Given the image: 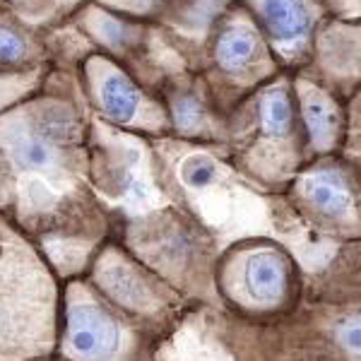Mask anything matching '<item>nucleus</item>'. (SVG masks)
<instances>
[{
  "label": "nucleus",
  "instance_id": "obj_1",
  "mask_svg": "<svg viewBox=\"0 0 361 361\" xmlns=\"http://www.w3.org/2000/svg\"><path fill=\"white\" fill-rule=\"evenodd\" d=\"M63 279L20 229L0 243V361H51L61 330Z\"/></svg>",
  "mask_w": 361,
  "mask_h": 361
},
{
  "label": "nucleus",
  "instance_id": "obj_2",
  "mask_svg": "<svg viewBox=\"0 0 361 361\" xmlns=\"http://www.w3.org/2000/svg\"><path fill=\"white\" fill-rule=\"evenodd\" d=\"M58 361H149V328L111 304L85 277L63 282Z\"/></svg>",
  "mask_w": 361,
  "mask_h": 361
},
{
  "label": "nucleus",
  "instance_id": "obj_3",
  "mask_svg": "<svg viewBox=\"0 0 361 361\" xmlns=\"http://www.w3.org/2000/svg\"><path fill=\"white\" fill-rule=\"evenodd\" d=\"M85 279L106 304L147 328L171 320L183 304L176 289L137 260L116 234L97 250Z\"/></svg>",
  "mask_w": 361,
  "mask_h": 361
},
{
  "label": "nucleus",
  "instance_id": "obj_4",
  "mask_svg": "<svg viewBox=\"0 0 361 361\" xmlns=\"http://www.w3.org/2000/svg\"><path fill=\"white\" fill-rule=\"evenodd\" d=\"M214 282L219 294L241 313H272L289 299L292 258L265 238L241 241L219 258Z\"/></svg>",
  "mask_w": 361,
  "mask_h": 361
},
{
  "label": "nucleus",
  "instance_id": "obj_5",
  "mask_svg": "<svg viewBox=\"0 0 361 361\" xmlns=\"http://www.w3.org/2000/svg\"><path fill=\"white\" fill-rule=\"evenodd\" d=\"M87 85H90V97L94 109L118 128H133L142 121L147 111L140 87L114 63L104 58H92L87 63Z\"/></svg>",
  "mask_w": 361,
  "mask_h": 361
},
{
  "label": "nucleus",
  "instance_id": "obj_6",
  "mask_svg": "<svg viewBox=\"0 0 361 361\" xmlns=\"http://www.w3.org/2000/svg\"><path fill=\"white\" fill-rule=\"evenodd\" d=\"M304 197L323 219L345 222L352 214V195L337 171H313L304 180Z\"/></svg>",
  "mask_w": 361,
  "mask_h": 361
},
{
  "label": "nucleus",
  "instance_id": "obj_7",
  "mask_svg": "<svg viewBox=\"0 0 361 361\" xmlns=\"http://www.w3.org/2000/svg\"><path fill=\"white\" fill-rule=\"evenodd\" d=\"M301 111H304L311 142L318 149L333 147L342 133L340 109H337L333 99L323 94V92L313 90V87H304L301 90Z\"/></svg>",
  "mask_w": 361,
  "mask_h": 361
},
{
  "label": "nucleus",
  "instance_id": "obj_8",
  "mask_svg": "<svg viewBox=\"0 0 361 361\" xmlns=\"http://www.w3.org/2000/svg\"><path fill=\"white\" fill-rule=\"evenodd\" d=\"M260 20L279 46H294L308 32V13L304 0H263Z\"/></svg>",
  "mask_w": 361,
  "mask_h": 361
},
{
  "label": "nucleus",
  "instance_id": "obj_9",
  "mask_svg": "<svg viewBox=\"0 0 361 361\" xmlns=\"http://www.w3.org/2000/svg\"><path fill=\"white\" fill-rule=\"evenodd\" d=\"M258 37H255L253 29L243 25H231L222 32V37L217 39L214 46V61L222 70L236 73L243 70L258 54Z\"/></svg>",
  "mask_w": 361,
  "mask_h": 361
},
{
  "label": "nucleus",
  "instance_id": "obj_10",
  "mask_svg": "<svg viewBox=\"0 0 361 361\" xmlns=\"http://www.w3.org/2000/svg\"><path fill=\"white\" fill-rule=\"evenodd\" d=\"M260 130L265 137H284L292 128V104L284 90H270L260 99Z\"/></svg>",
  "mask_w": 361,
  "mask_h": 361
},
{
  "label": "nucleus",
  "instance_id": "obj_11",
  "mask_svg": "<svg viewBox=\"0 0 361 361\" xmlns=\"http://www.w3.org/2000/svg\"><path fill=\"white\" fill-rule=\"evenodd\" d=\"M29 61V42L15 25L0 20V70L8 73Z\"/></svg>",
  "mask_w": 361,
  "mask_h": 361
},
{
  "label": "nucleus",
  "instance_id": "obj_12",
  "mask_svg": "<svg viewBox=\"0 0 361 361\" xmlns=\"http://www.w3.org/2000/svg\"><path fill=\"white\" fill-rule=\"evenodd\" d=\"M39 85L37 70H27V73H0V114L13 109L15 104L25 102L27 94Z\"/></svg>",
  "mask_w": 361,
  "mask_h": 361
},
{
  "label": "nucleus",
  "instance_id": "obj_13",
  "mask_svg": "<svg viewBox=\"0 0 361 361\" xmlns=\"http://www.w3.org/2000/svg\"><path fill=\"white\" fill-rule=\"evenodd\" d=\"M180 180L190 188H205L217 176V164L207 154H190L180 164Z\"/></svg>",
  "mask_w": 361,
  "mask_h": 361
},
{
  "label": "nucleus",
  "instance_id": "obj_14",
  "mask_svg": "<svg viewBox=\"0 0 361 361\" xmlns=\"http://www.w3.org/2000/svg\"><path fill=\"white\" fill-rule=\"evenodd\" d=\"M335 337L349 352H361V316H349L337 325Z\"/></svg>",
  "mask_w": 361,
  "mask_h": 361
},
{
  "label": "nucleus",
  "instance_id": "obj_15",
  "mask_svg": "<svg viewBox=\"0 0 361 361\" xmlns=\"http://www.w3.org/2000/svg\"><path fill=\"white\" fill-rule=\"evenodd\" d=\"M200 104L190 97H180L173 104V118H176L178 128H193L200 123Z\"/></svg>",
  "mask_w": 361,
  "mask_h": 361
},
{
  "label": "nucleus",
  "instance_id": "obj_16",
  "mask_svg": "<svg viewBox=\"0 0 361 361\" xmlns=\"http://www.w3.org/2000/svg\"><path fill=\"white\" fill-rule=\"evenodd\" d=\"M13 229H15V224H13V222H8L5 217H0V243L5 241V236H8Z\"/></svg>",
  "mask_w": 361,
  "mask_h": 361
}]
</instances>
